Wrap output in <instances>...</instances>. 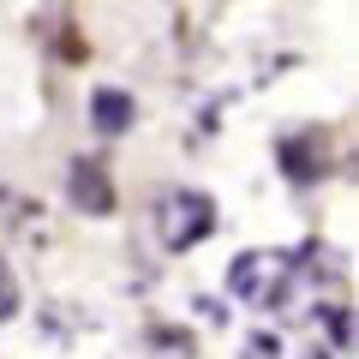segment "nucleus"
<instances>
[{
  "label": "nucleus",
  "mask_w": 359,
  "mask_h": 359,
  "mask_svg": "<svg viewBox=\"0 0 359 359\" xmlns=\"http://www.w3.org/2000/svg\"><path fill=\"white\" fill-rule=\"evenodd\" d=\"M90 108H96V132H120L132 120V102L120 96V90H96V102H90Z\"/></svg>",
  "instance_id": "2"
},
{
  "label": "nucleus",
  "mask_w": 359,
  "mask_h": 359,
  "mask_svg": "<svg viewBox=\"0 0 359 359\" xmlns=\"http://www.w3.org/2000/svg\"><path fill=\"white\" fill-rule=\"evenodd\" d=\"M66 186H72V204H78V210H90V216H108V210H114V192H108L102 162H72Z\"/></svg>",
  "instance_id": "1"
},
{
  "label": "nucleus",
  "mask_w": 359,
  "mask_h": 359,
  "mask_svg": "<svg viewBox=\"0 0 359 359\" xmlns=\"http://www.w3.org/2000/svg\"><path fill=\"white\" fill-rule=\"evenodd\" d=\"M18 306V287H13V269H6V257H0V318H13Z\"/></svg>",
  "instance_id": "3"
}]
</instances>
